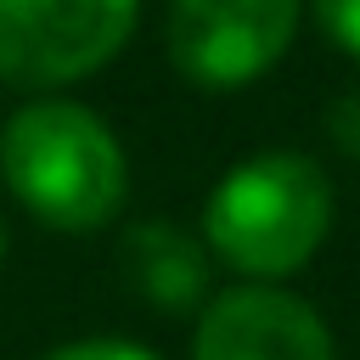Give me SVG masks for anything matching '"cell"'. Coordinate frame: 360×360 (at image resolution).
<instances>
[{"label": "cell", "instance_id": "3957f363", "mask_svg": "<svg viewBox=\"0 0 360 360\" xmlns=\"http://www.w3.org/2000/svg\"><path fill=\"white\" fill-rule=\"evenodd\" d=\"M135 34V0H0V79L51 90L107 68Z\"/></svg>", "mask_w": 360, "mask_h": 360}, {"label": "cell", "instance_id": "277c9868", "mask_svg": "<svg viewBox=\"0 0 360 360\" xmlns=\"http://www.w3.org/2000/svg\"><path fill=\"white\" fill-rule=\"evenodd\" d=\"M298 28V0H174L169 56L197 90H236L281 62Z\"/></svg>", "mask_w": 360, "mask_h": 360}, {"label": "cell", "instance_id": "ba28073f", "mask_svg": "<svg viewBox=\"0 0 360 360\" xmlns=\"http://www.w3.org/2000/svg\"><path fill=\"white\" fill-rule=\"evenodd\" d=\"M45 360H152V354L141 343H124V338H84V343L51 349Z\"/></svg>", "mask_w": 360, "mask_h": 360}, {"label": "cell", "instance_id": "9c48e42d", "mask_svg": "<svg viewBox=\"0 0 360 360\" xmlns=\"http://www.w3.org/2000/svg\"><path fill=\"white\" fill-rule=\"evenodd\" d=\"M326 129L349 158H360V90H349V96H338L326 107Z\"/></svg>", "mask_w": 360, "mask_h": 360}, {"label": "cell", "instance_id": "52a82bcc", "mask_svg": "<svg viewBox=\"0 0 360 360\" xmlns=\"http://www.w3.org/2000/svg\"><path fill=\"white\" fill-rule=\"evenodd\" d=\"M315 17L326 28L332 45H343L349 56H360V0H315Z\"/></svg>", "mask_w": 360, "mask_h": 360}, {"label": "cell", "instance_id": "6da1fadb", "mask_svg": "<svg viewBox=\"0 0 360 360\" xmlns=\"http://www.w3.org/2000/svg\"><path fill=\"white\" fill-rule=\"evenodd\" d=\"M0 174L51 231H96L124 202V146L79 101H28L6 118Z\"/></svg>", "mask_w": 360, "mask_h": 360}, {"label": "cell", "instance_id": "7a4b0ae2", "mask_svg": "<svg viewBox=\"0 0 360 360\" xmlns=\"http://www.w3.org/2000/svg\"><path fill=\"white\" fill-rule=\"evenodd\" d=\"M332 225V180L309 152H259L225 169L202 208V236L208 248L253 276L276 281L292 276Z\"/></svg>", "mask_w": 360, "mask_h": 360}, {"label": "cell", "instance_id": "30bf717a", "mask_svg": "<svg viewBox=\"0 0 360 360\" xmlns=\"http://www.w3.org/2000/svg\"><path fill=\"white\" fill-rule=\"evenodd\" d=\"M0 259H6V225H0Z\"/></svg>", "mask_w": 360, "mask_h": 360}, {"label": "cell", "instance_id": "8992f818", "mask_svg": "<svg viewBox=\"0 0 360 360\" xmlns=\"http://www.w3.org/2000/svg\"><path fill=\"white\" fill-rule=\"evenodd\" d=\"M124 259V276L129 287L146 298V304H163V309H191L202 298V281H208V264H202V248L174 231L169 219H146L124 236L118 248Z\"/></svg>", "mask_w": 360, "mask_h": 360}, {"label": "cell", "instance_id": "5b68a950", "mask_svg": "<svg viewBox=\"0 0 360 360\" xmlns=\"http://www.w3.org/2000/svg\"><path fill=\"white\" fill-rule=\"evenodd\" d=\"M191 360H338V349L309 298L248 281L197 315Z\"/></svg>", "mask_w": 360, "mask_h": 360}]
</instances>
